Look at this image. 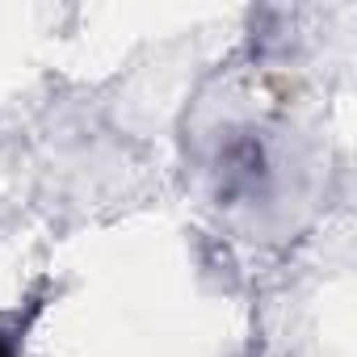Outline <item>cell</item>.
<instances>
[{"label":"cell","instance_id":"6da1fadb","mask_svg":"<svg viewBox=\"0 0 357 357\" xmlns=\"http://www.w3.org/2000/svg\"><path fill=\"white\" fill-rule=\"evenodd\" d=\"M34 315H17L13 324H5L0 319V357H22V340H26V324H30Z\"/></svg>","mask_w":357,"mask_h":357}]
</instances>
